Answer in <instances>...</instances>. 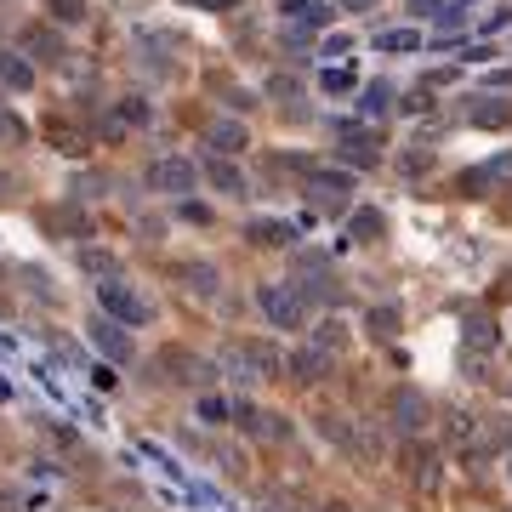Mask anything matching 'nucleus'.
I'll use <instances>...</instances> for the list:
<instances>
[{"mask_svg": "<svg viewBox=\"0 0 512 512\" xmlns=\"http://www.w3.org/2000/svg\"><path fill=\"white\" fill-rule=\"evenodd\" d=\"M348 234H353V239H370V245H376V239L387 234V217H382V211H370V205H365V211H353Z\"/></svg>", "mask_w": 512, "mask_h": 512, "instance_id": "obj_23", "label": "nucleus"}, {"mask_svg": "<svg viewBox=\"0 0 512 512\" xmlns=\"http://www.w3.org/2000/svg\"><path fill=\"white\" fill-rule=\"evenodd\" d=\"M211 148H217L222 160H234L239 148H251V131H245V120H217V126H211Z\"/></svg>", "mask_w": 512, "mask_h": 512, "instance_id": "obj_17", "label": "nucleus"}, {"mask_svg": "<svg viewBox=\"0 0 512 512\" xmlns=\"http://www.w3.org/2000/svg\"><path fill=\"white\" fill-rule=\"evenodd\" d=\"M52 131V143L63 148V154H86V137H80V131H69V126H46Z\"/></svg>", "mask_w": 512, "mask_h": 512, "instance_id": "obj_33", "label": "nucleus"}, {"mask_svg": "<svg viewBox=\"0 0 512 512\" xmlns=\"http://www.w3.org/2000/svg\"><path fill=\"white\" fill-rule=\"evenodd\" d=\"M200 183H205L200 165L183 160V154H160V160L148 165V188H154V194H171V200H188Z\"/></svg>", "mask_w": 512, "mask_h": 512, "instance_id": "obj_4", "label": "nucleus"}, {"mask_svg": "<svg viewBox=\"0 0 512 512\" xmlns=\"http://www.w3.org/2000/svg\"><path fill=\"white\" fill-rule=\"evenodd\" d=\"M0 137H23V131L12 126V120H6V114H0Z\"/></svg>", "mask_w": 512, "mask_h": 512, "instance_id": "obj_43", "label": "nucleus"}, {"mask_svg": "<svg viewBox=\"0 0 512 512\" xmlns=\"http://www.w3.org/2000/svg\"><path fill=\"white\" fill-rule=\"evenodd\" d=\"M177 217H183V222H211V211H205V205H194V200H183V205H177Z\"/></svg>", "mask_w": 512, "mask_h": 512, "instance_id": "obj_39", "label": "nucleus"}, {"mask_svg": "<svg viewBox=\"0 0 512 512\" xmlns=\"http://www.w3.org/2000/svg\"><path fill=\"white\" fill-rule=\"evenodd\" d=\"M319 194V200H342V194H353V171H319L313 165L308 171V200Z\"/></svg>", "mask_w": 512, "mask_h": 512, "instance_id": "obj_16", "label": "nucleus"}, {"mask_svg": "<svg viewBox=\"0 0 512 512\" xmlns=\"http://www.w3.org/2000/svg\"><path fill=\"white\" fill-rule=\"evenodd\" d=\"M433 6H439V0H410V12H433Z\"/></svg>", "mask_w": 512, "mask_h": 512, "instance_id": "obj_44", "label": "nucleus"}, {"mask_svg": "<svg viewBox=\"0 0 512 512\" xmlns=\"http://www.w3.org/2000/svg\"><path fill=\"white\" fill-rule=\"evenodd\" d=\"M478 29H484V35H501V29H512V12H507V6H495L490 18L478 23Z\"/></svg>", "mask_w": 512, "mask_h": 512, "instance_id": "obj_38", "label": "nucleus"}, {"mask_svg": "<svg viewBox=\"0 0 512 512\" xmlns=\"http://www.w3.org/2000/svg\"><path fill=\"white\" fill-rule=\"evenodd\" d=\"M200 177L217 188L222 200H245V188H251V183H245V171H239L234 160H222V154H211V160L200 165Z\"/></svg>", "mask_w": 512, "mask_h": 512, "instance_id": "obj_9", "label": "nucleus"}, {"mask_svg": "<svg viewBox=\"0 0 512 512\" xmlns=\"http://www.w3.org/2000/svg\"><path fill=\"white\" fill-rule=\"evenodd\" d=\"M57 52H63V40H57L52 29H35V35H29V52H23V57H29V63H35V57H40V63H57Z\"/></svg>", "mask_w": 512, "mask_h": 512, "instance_id": "obj_25", "label": "nucleus"}, {"mask_svg": "<svg viewBox=\"0 0 512 512\" xmlns=\"http://www.w3.org/2000/svg\"><path fill=\"white\" fill-rule=\"evenodd\" d=\"M342 52H353V35H325L319 40V57H342Z\"/></svg>", "mask_w": 512, "mask_h": 512, "instance_id": "obj_37", "label": "nucleus"}, {"mask_svg": "<svg viewBox=\"0 0 512 512\" xmlns=\"http://www.w3.org/2000/svg\"><path fill=\"white\" fill-rule=\"evenodd\" d=\"M200 6H205V0H200Z\"/></svg>", "mask_w": 512, "mask_h": 512, "instance_id": "obj_49", "label": "nucleus"}, {"mask_svg": "<svg viewBox=\"0 0 512 512\" xmlns=\"http://www.w3.org/2000/svg\"><path fill=\"white\" fill-rule=\"evenodd\" d=\"M239 416H245V433H251V439H268V444H285V439H291V416H279V410L239 404Z\"/></svg>", "mask_w": 512, "mask_h": 512, "instance_id": "obj_10", "label": "nucleus"}, {"mask_svg": "<svg viewBox=\"0 0 512 512\" xmlns=\"http://www.w3.org/2000/svg\"><path fill=\"white\" fill-rule=\"evenodd\" d=\"M336 6H342V12H370L376 0H336Z\"/></svg>", "mask_w": 512, "mask_h": 512, "instance_id": "obj_42", "label": "nucleus"}, {"mask_svg": "<svg viewBox=\"0 0 512 512\" xmlns=\"http://www.w3.org/2000/svg\"><path fill=\"white\" fill-rule=\"evenodd\" d=\"M245 239H251L256 251H291L296 228H291V222H279V217H256L251 228H245Z\"/></svg>", "mask_w": 512, "mask_h": 512, "instance_id": "obj_11", "label": "nucleus"}, {"mask_svg": "<svg viewBox=\"0 0 512 512\" xmlns=\"http://www.w3.org/2000/svg\"><path fill=\"white\" fill-rule=\"evenodd\" d=\"M399 171H404V177H427V171H433V154L416 148V154H404V160H399Z\"/></svg>", "mask_w": 512, "mask_h": 512, "instance_id": "obj_35", "label": "nucleus"}, {"mask_svg": "<svg viewBox=\"0 0 512 512\" xmlns=\"http://www.w3.org/2000/svg\"><path fill=\"white\" fill-rule=\"evenodd\" d=\"M86 336H92V348L103 353V359H109V365H131V336H126V325H114L109 313H103V319H92V325H86Z\"/></svg>", "mask_w": 512, "mask_h": 512, "instance_id": "obj_7", "label": "nucleus"}, {"mask_svg": "<svg viewBox=\"0 0 512 512\" xmlns=\"http://www.w3.org/2000/svg\"><path fill=\"white\" fill-rule=\"evenodd\" d=\"M217 370H228V382H239V387L262 382V376H256V365H251V353H245V342H228V348L217 353Z\"/></svg>", "mask_w": 512, "mask_h": 512, "instance_id": "obj_13", "label": "nucleus"}, {"mask_svg": "<svg viewBox=\"0 0 512 512\" xmlns=\"http://www.w3.org/2000/svg\"><path fill=\"white\" fill-rule=\"evenodd\" d=\"M245 353H251V365L262 382H274V376H285V353L268 348V342H245Z\"/></svg>", "mask_w": 512, "mask_h": 512, "instance_id": "obj_22", "label": "nucleus"}, {"mask_svg": "<svg viewBox=\"0 0 512 512\" xmlns=\"http://www.w3.org/2000/svg\"><path fill=\"white\" fill-rule=\"evenodd\" d=\"M495 342H501V330L490 325V313H473V319H467V348L484 353V348H495Z\"/></svg>", "mask_w": 512, "mask_h": 512, "instance_id": "obj_24", "label": "nucleus"}, {"mask_svg": "<svg viewBox=\"0 0 512 512\" xmlns=\"http://www.w3.org/2000/svg\"><path fill=\"white\" fill-rule=\"evenodd\" d=\"M0 86L6 92H35V63L23 52H0Z\"/></svg>", "mask_w": 512, "mask_h": 512, "instance_id": "obj_14", "label": "nucleus"}, {"mask_svg": "<svg viewBox=\"0 0 512 512\" xmlns=\"http://www.w3.org/2000/svg\"><path fill=\"white\" fill-rule=\"evenodd\" d=\"M336 143H342V160L348 165H376L382 137H376L370 126H359V120H342V126H336Z\"/></svg>", "mask_w": 512, "mask_h": 512, "instance_id": "obj_8", "label": "nucleus"}, {"mask_svg": "<svg viewBox=\"0 0 512 512\" xmlns=\"http://www.w3.org/2000/svg\"><path fill=\"white\" fill-rule=\"evenodd\" d=\"M467 120H473V126H484V131H501V126H512V103L507 97H478L473 109H467Z\"/></svg>", "mask_w": 512, "mask_h": 512, "instance_id": "obj_18", "label": "nucleus"}, {"mask_svg": "<svg viewBox=\"0 0 512 512\" xmlns=\"http://www.w3.org/2000/svg\"><path fill=\"white\" fill-rule=\"evenodd\" d=\"M6 188H12V177H6V171H0V200H6Z\"/></svg>", "mask_w": 512, "mask_h": 512, "instance_id": "obj_45", "label": "nucleus"}, {"mask_svg": "<svg viewBox=\"0 0 512 512\" xmlns=\"http://www.w3.org/2000/svg\"><path fill=\"white\" fill-rule=\"evenodd\" d=\"M507 461H512V456H507ZM507 473H512V467H507Z\"/></svg>", "mask_w": 512, "mask_h": 512, "instance_id": "obj_48", "label": "nucleus"}, {"mask_svg": "<svg viewBox=\"0 0 512 512\" xmlns=\"http://www.w3.org/2000/svg\"><path fill=\"white\" fill-rule=\"evenodd\" d=\"M194 416H200L205 427H228V421L239 416V404L228 399V393H200V404H194Z\"/></svg>", "mask_w": 512, "mask_h": 512, "instance_id": "obj_19", "label": "nucleus"}, {"mask_svg": "<svg viewBox=\"0 0 512 512\" xmlns=\"http://www.w3.org/2000/svg\"><path fill=\"white\" fill-rule=\"evenodd\" d=\"M251 302H256V313L268 319V330H302L308 325V302L296 296V285H256L251 291Z\"/></svg>", "mask_w": 512, "mask_h": 512, "instance_id": "obj_2", "label": "nucleus"}, {"mask_svg": "<svg viewBox=\"0 0 512 512\" xmlns=\"http://www.w3.org/2000/svg\"><path fill=\"white\" fill-rule=\"evenodd\" d=\"M325 512H348V507H342V501H330V507H325Z\"/></svg>", "mask_w": 512, "mask_h": 512, "instance_id": "obj_46", "label": "nucleus"}, {"mask_svg": "<svg viewBox=\"0 0 512 512\" xmlns=\"http://www.w3.org/2000/svg\"><path fill=\"white\" fill-rule=\"evenodd\" d=\"M0 399H6V382H0Z\"/></svg>", "mask_w": 512, "mask_h": 512, "instance_id": "obj_47", "label": "nucleus"}, {"mask_svg": "<svg viewBox=\"0 0 512 512\" xmlns=\"http://www.w3.org/2000/svg\"><path fill=\"white\" fill-rule=\"evenodd\" d=\"M279 12H285L291 23H302V29H325L330 23V0H285Z\"/></svg>", "mask_w": 512, "mask_h": 512, "instance_id": "obj_20", "label": "nucleus"}, {"mask_svg": "<svg viewBox=\"0 0 512 512\" xmlns=\"http://www.w3.org/2000/svg\"><path fill=\"white\" fill-rule=\"evenodd\" d=\"M359 109H365V114H387V109H393V86H387V80L365 86V92H359Z\"/></svg>", "mask_w": 512, "mask_h": 512, "instance_id": "obj_28", "label": "nucleus"}, {"mask_svg": "<svg viewBox=\"0 0 512 512\" xmlns=\"http://www.w3.org/2000/svg\"><path fill=\"white\" fill-rule=\"evenodd\" d=\"M97 302H103V313H109L114 325H126V330H143L154 325V296L143 291V285H131L126 274H114V279H97Z\"/></svg>", "mask_w": 512, "mask_h": 512, "instance_id": "obj_1", "label": "nucleus"}, {"mask_svg": "<svg viewBox=\"0 0 512 512\" xmlns=\"http://www.w3.org/2000/svg\"><path fill=\"white\" fill-rule=\"evenodd\" d=\"M177 285L194 296H217L222 291V268L217 262H177Z\"/></svg>", "mask_w": 512, "mask_h": 512, "instance_id": "obj_12", "label": "nucleus"}, {"mask_svg": "<svg viewBox=\"0 0 512 512\" xmlns=\"http://www.w3.org/2000/svg\"><path fill=\"white\" fill-rule=\"evenodd\" d=\"M404 109H410V114H427V109H433V97L416 92V97H404Z\"/></svg>", "mask_w": 512, "mask_h": 512, "instance_id": "obj_41", "label": "nucleus"}, {"mask_svg": "<svg viewBox=\"0 0 512 512\" xmlns=\"http://www.w3.org/2000/svg\"><path fill=\"white\" fill-rule=\"evenodd\" d=\"M92 382H97V387H103V393H114V382H120V376H114V370H109V365H97V370H92Z\"/></svg>", "mask_w": 512, "mask_h": 512, "instance_id": "obj_40", "label": "nucleus"}, {"mask_svg": "<svg viewBox=\"0 0 512 512\" xmlns=\"http://www.w3.org/2000/svg\"><path fill=\"white\" fill-rule=\"evenodd\" d=\"M353 342V325L342 319V313H325L319 325H313V348H325V353H342Z\"/></svg>", "mask_w": 512, "mask_h": 512, "instance_id": "obj_15", "label": "nucleus"}, {"mask_svg": "<svg viewBox=\"0 0 512 512\" xmlns=\"http://www.w3.org/2000/svg\"><path fill=\"white\" fill-rule=\"evenodd\" d=\"M268 97H302V80L296 74H268V86H262Z\"/></svg>", "mask_w": 512, "mask_h": 512, "instance_id": "obj_32", "label": "nucleus"}, {"mask_svg": "<svg viewBox=\"0 0 512 512\" xmlns=\"http://www.w3.org/2000/svg\"><path fill=\"white\" fill-rule=\"evenodd\" d=\"M114 120H120L126 131L148 126V103H143V97H120V103H114Z\"/></svg>", "mask_w": 512, "mask_h": 512, "instance_id": "obj_27", "label": "nucleus"}, {"mask_svg": "<svg viewBox=\"0 0 512 512\" xmlns=\"http://www.w3.org/2000/svg\"><path fill=\"white\" fill-rule=\"evenodd\" d=\"M399 473L410 478L421 495H439V484H444V450H439V444H427V439H404Z\"/></svg>", "mask_w": 512, "mask_h": 512, "instance_id": "obj_3", "label": "nucleus"}, {"mask_svg": "<svg viewBox=\"0 0 512 512\" xmlns=\"http://www.w3.org/2000/svg\"><path fill=\"white\" fill-rule=\"evenodd\" d=\"M365 325H370V336H382V342H387V336H399L404 319H399V308H370Z\"/></svg>", "mask_w": 512, "mask_h": 512, "instance_id": "obj_30", "label": "nucleus"}, {"mask_svg": "<svg viewBox=\"0 0 512 512\" xmlns=\"http://www.w3.org/2000/svg\"><path fill=\"white\" fill-rule=\"evenodd\" d=\"M80 274H92V279H114V274H120V256H114L109 245H80Z\"/></svg>", "mask_w": 512, "mask_h": 512, "instance_id": "obj_21", "label": "nucleus"}, {"mask_svg": "<svg viewBox=\"0 0 512 512\" xmlns=\"http://www.w3.org/2000/svg\"><path fill=\"white\" fill-rule=\"evenodd\" d=\"M330 370H336V353L313 348V342H302V348H291V353H285V376H291V382H302V387L325 382Z\"/></svg>", "mask_w": 512, "mask_h": 512, "instance_id": "obj_6", "label": "nucleus"}, {"mask_svg": "<svg viewBox=\"0 0 512 512\" xmlns=\"http://www.w3.org/2000/svg\"><path fill=\"white\" fill-rule=\"evenodd\" d=\"M421 35L416 29H387V35H376V52H416Z\"/></svg>", "mask_w": 512, "mask_h": 512, "instance_id": "obj_29", "label": "nucleus"}, {"mask_svg": "<svg viewBox=\"0 0 512 512\" xmlns=\"http://www.w3.org/2000/svg\"><path fill=\"white\" fill-rule=\"evenodd\" d=\"M46 228H57V234H86V217H80V211H63V205H57V211H46Z\"/></svg>", "mask_w": 512, "mask_h": 512, "instance_id": "obj_31", "label": "nucleus"}, {"mask_svg": "<svg viewBox=\"0 0 512 512\" xmlns=\"http://www.w3.org/2000/svg\"><path fill=\"white\" fill-rule=\"evenodd\" d=\"M427 416H433V404L421 399L416 387H399L387 399V421H393V433H404V439H421L427 433Z\"/></svg>", "mask_w": 512, "mask_h": 512, "instance_id": "obj_5", "label": "nucleus"}, {"mask_svg": "<svg viewBox=\"0 0 512 512\" xmlns=\"http://www.w3.org/2000/svg\"><path fill=\"white\" fill-rule=\"evenodd\" d=\"M461 370H467V382H490V359H484V353H461Z\"/></svg>", "mask_w": 512, "mask_h": 512, "instance_id": "obj_34", "label": "nucleus"}, {"mask_svg": "<svg viewBox=\"0 0 512 512\" xmlns=\"http://www.w3.org/2000/svg\"><path fill=\"white\" fill-rule=\"evenodd\" d=\"M319 92H336V97H359V74H353V69H325V74H319Z\"/></svg>", "mask_w": 512, "mask_h": 512, "instance_id": "obj_26", "label": "nucleus"}, {"mask_svg": "<svg viewBox=\"0 0 512 512\" xmlns=\"http://www.w3.org/2000/svg\"><path fill=\"white\" fill-rule=\"evenodd\" d=\"M52 18L57 23H86V6H80V0H52Z\"/></svg>", "mask_w": 512, "mask_h": 512, "instance_id": "obj_36", "label": "nucleus"}]
</instances>
